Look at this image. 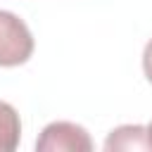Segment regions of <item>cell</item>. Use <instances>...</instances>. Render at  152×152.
<instances>
[{
	"label": "cell",
	"mask_w": 152,
	"mask_h": 152,
	"mask_svg": "<svg viewBox=\"0 0 152 152\" xmlns=\"http://www.w3.org/2000/svg\"><path fill=\"white\" fill-rule=\"evenodd\" d=\"M104 150H150L147 142V128L145 126H119L114 128L107 140H104Z\"/></svg>",
	"instance_id": "3957f363"
},
{
	"label": "cell",
	"mask_w": 152,
	"mask_h": 152,
	"mask_svg": "<svg viewBox=\"0 0 152 152\" xmlns=\"http://www.w3.org/2000/svg\"><path fill=\"white\" fill-rule=\"evenodd\" d=\"M142 71H145L147 81L152 83V40L145 45V52H142Z\"/></svg>",
	"instance_id": "5b68a950"
},
{
	"label": "cell",
	"mask_w": 152,
	"mask_h": 152,
	"mask_svg": "<svg viewBox=\"0 0 152 152\" xmlns=\"http://www.w3.org/2000/svg\"><path fill=\"white\" fill-rule=\"evenodd\" d=\"M38 152H90L93 140L88 131L71 121H52L36 140Z\"/></svg>",
	"instance_id": "7a4b0ae2"
},
{
	"label": "cell",
	"mask_w": 152,
	"mask_h": 152,
	"mask_svg": "<svg viewBox=\"0 0 152 152\" xmlns=\"http://www.w3.org/2000/svg\"><path fill=\"white\" fill-rule=\"evenodd\" d=\"M21 140V121L17 109L10 102L0 100V152H12L17 150Z\"/></svg>",
	"instance_id": "277c9868"
},
{
	"label": "cell",
	"mask_w": 152,
	"mask_h": 152,
	"mask_svg": "<svg viewBox=\"0 0 152 152\" xmlns=\"http://www.w3.org/2000/svg\"><path fill=\"white\" fill-rule=\"evenodd\" d=\"M147 142H150V150H152V121H150V126H147Z\"/></svg>",
	"instance_id": "8992f818"
},
{
	"label": "cell",
	"mask_w": 152,
	"mask_h": 152,
	"mask_svg": "<svg viewBox=\"0 0 152 152\" xmlns=\"http://www.w3.org/2000/svg\"><path fill=\"white\" fill-rule=\"evenodd\" d=\"M33 55V36L24 19L0 10V66H19Z\"/></svg>",
	"instance_id": "6da1fadb"
}]
</instances>
